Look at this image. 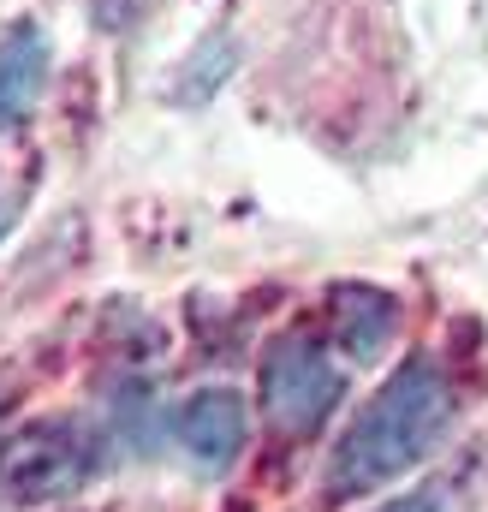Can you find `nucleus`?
I'll list each match as a JSON object with an SVG mask.
<instances>
[{"instance_id":"1","label":"nucleus","mask_w":488,"mask_h":512,"mask_svg":"<svg viewBox=\"0 0 488 512\" xmlns=\"http://www.w3.org/2000/svg\"><path fill=\"white\" fill-rule=\"evenodd\" d=\"M453 411H459V393L447 370L435 358H405L328 453V471H322L328 501H358L417 471L435 453V441L453 429Z\"/></svg>"},{"instance_id":"9","label":"nucleus","mask_w":488,"mask_h":512,"mask_svg":"<svg viewBox=\"0 0 488 512\" xmlns=\"http://www.w3.org/2000/svg\"><path fill=\"white\" fill-rule=\"evenodd\" d=\"M18 209H24V197H0V239L18 227Z\"/></svg>"},{"instance_id":"3","label":"nucleus","mask_w":488,"mask_h":512,"mask_svg":"<svg viewBox=\"0 0 488 512\" xmlns=\"http://www.w3.org/2000/svg\"><path fill=\"white\" fill-rule=\"evenodd\" d=\"M96 447L72 417H30L0 441V495L18 507L66 501L90 483Z\"/></svg>"},{"instance_id":"7","label":"nucleus","mask_w":488,"mask_h":512,"mask_svg":"<svg viewBox=\"0 0 488 512\" xmlns=\"http://www.w3.org/2000/svg\"><path fill=\"white\" fill-rule=\"evenodd\" d=\"M233 66H239V42H233V36H203L197 54L185 60V78L173 84V102H185V108L215 102V90L233 78Z\"/></svg>"},{"instance_id":"6","label":"nucleus","mask_w":488,"mask_h":512,"mask_svg":"<svg viewBox=\"0 0 488 512\" xmlns=\"http://www.w3.org/2000/svg\"><path fill=\"white\" fill-rule=\"evenodd\" d=\"M48 66H54V48H48V30L42 24H12L0 36V131H18L42 90H48Z\"/></svg>"},{"instance_id":"4","label":"nucleus","mask_w":488,"mask_h":512,"mask_svg":"<svg viewBox=\"0 0 488 512\" xmlns=\"http://www.w3.org/2000/svg\"><path fill=\"white\" fill-rule=\"evenodd\" d=\"M244 435H250V411L233 387H197L191 399L173 405V441L203 477H221L239 465Z\"/></svg>"},{"instance_id":"5","label":"nucleus","mask_w":488,"mask_h":512,"mask_svg":"<svg viewBox=\"0 0 488 512\" xmlns=\"http://www.w3.org/2000/svg\"><path fill=\"white\" fill-rule=\"evenodd\" d=\"M328 334H334V346H340L352 364H375V358L393 346V334H399V304H393V292L364 286V280H340V286L328 292Z\"/></svg>"},{"instance_id":"8","label":"nucleus","mask_w":488,"mask_h":512,"mask_svg":"<svg viewBox=\"0 0 488 512\" xmlns=\"http://www.w3.org/2000/svg\"><path fill=\"white\" fill-rule=\"evenodd\" d=\"M375 512H447V507H441V495H399V501H387Z\"/></svg>"},{"instance_id":"2","label":"nucleus","mask_w":488,"mask_h":512,"mask_svg":"<svg viewBox=\"0 0 488 512\" xmlns=\"http://www.w3.org/2000/svg\"><path fill=\"white\" fill-rule=\"evenodd\" d=\"M256 399H262V423H268L280 441H310V435H322V423L340 411L346 376H340V364L328 358V346H322L316 334L292 328V334H280V340L262 352Z\"/></svg>"}]
</instances>
